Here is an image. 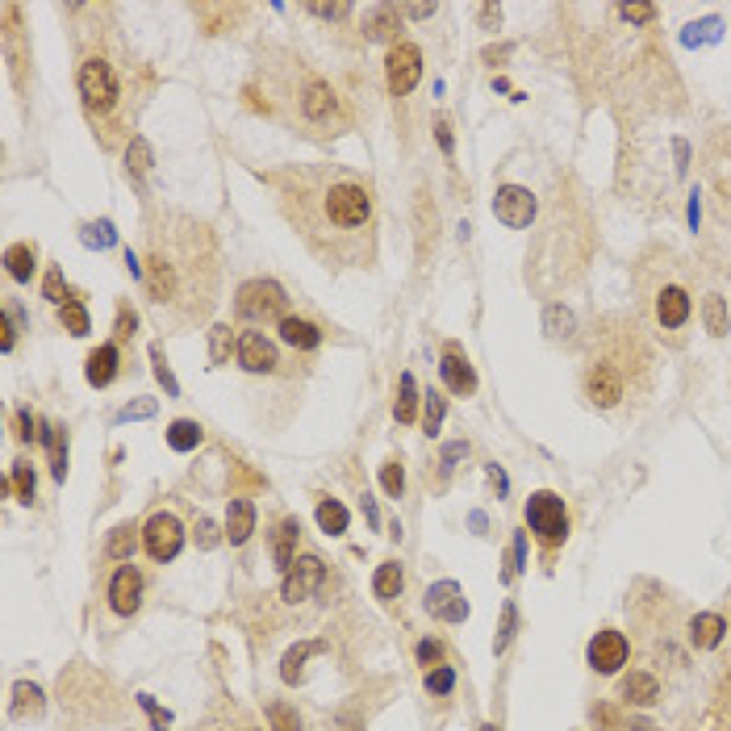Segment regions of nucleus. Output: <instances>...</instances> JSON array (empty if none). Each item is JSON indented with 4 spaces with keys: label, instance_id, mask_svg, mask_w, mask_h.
I'll return each instance as SVG.
<instances>
[{
    "label": "nucleus",
    "instance_id": "nucleus-1",
    "mask_svg": "<svg viewBox=\"0 0 731 731\" xmlns=\"http://www.w3.org/2000/svg\"><path fill=\"white\" fill-rule=\"evenodd\" d=\"M322 218L338 230H360L368 226L372 218V197L368 188L356 185V180H335V185L322 193Z\"/></svg>",
    "mask_w": 731,
    "mask_h": 731
},
{
    "label": "nucleus",
    "instance_id": "nucleus-2",
    "mask_svg": "<svg viewBox=\"0 0 731 731\" xmlns=\"http://www.w3.org/2000/svg\"><path fill=\"white\" fill-rule=\"evenodd\" d=\"M234 309L247 322H268V318L284 322V289L276 280H247L239 289V297H234Z\"/></svg>",
    "mask_w": 731,
    "mask_h": 731
},
{
    "label": "nucleus",
    "instance_id": "nucleus-3",
    "mask_svg": "<svg viewBox=\"0 0 731 731\" xmlns=\"http://www.w3.org/2000/svg\"><path fill=\"white\" fill-rule=\"evenodd\" d=\"M527 523H531V531L547 547H556V544H565V535H568V510L556 493H535L531 502H527Z\"/></svg>",
    "mask_w": 731,
    "mask_h": 731
},
{
    "label": "nucleus",
    "instance_id": "nucleus-4",
    "mask_svg": "<svg viewBox=\"0 0 731 731\" xmlns=\"http://www.w3.org/2000/svg\"><path fill=\"white\" fill-rule=\"evenodd\" d=\"M80 97H84L88 109H113V100H118V80H113L109 63L105 59H88L84 67H80Z\"/></svg>",
    "mask_w": 731,
    "mask_h": 731
},
{
    "label": "nucleus",
    "instance_id": "nucleus-5",
    "mask_svg": "<svg viewBox=\"0 0 731 731\" xmlns=\"http://www.w3.org/2000/svg\"><path fill=\"white\" fill-rule=\"evenodd\" d=\"M142 544H147V552H151V560H176L180 556V544H185V527H180V518L176 514H155L151 523L142 527Z\"/></svg>",
    "mask_w": 731,
    "mask_h": 731
},
{
    "label": "nucleus",
    "instance_id": "nucleus-6",
    "mask_svg": "<svg viewBox=\"0 0 731 731\" xmlns=\"http://www.w3.org/2000/svg\"><path fill=\"white\" fill-rule=\"evenodd\" d=\"M384 71H389V92H394V97L414 92L418 76H422V55H418V46L414 43H397L394 51H389Z\"/></svg>",
    "mask_w": 731,
    "mask_h": 731
},
{
    "label": "nucleus",
    "instance_id": "nucleus-7",
    "mask_svg": "<svg viewBox=\"0 0 731 731\" xmlns=\"http://www.w3.org/2000/svg\"><path fill=\"white\" fill-rule=\"evenodd\" d=\"M493 214H498V222H506L510 230L531 226V218H535V197H531V188H518V185L498 188V197H493Z\"/></svg>",
    "mask_w": 731,
    "mask_h": 731
},
{
    "label": "nucleus",
    "instance_id": "nucleus-8",
    "mask_svg": "<svg viewBox=\"0 0 731 731\" xmlns=\"http://www.w3.org/2000/svg\"><path fill=\"white\" fill-rule=\"evenodd\" d=\"M322 577H327V568H322V560L318 556H301V560H293V568L284 573V602H301V598H309V593L322 585Z\"/></svg>",
    "mask_w": 731,
    "mask_h": 731
},
{
    "label": "nucleus",
    "instance_id": "nucleus-9",
    "mask_svg": "<svg viewBox=\"0 0 731 731\" xmlns=\"http://www.w3.org/2000/svg\"><path fill=\"white\" fill-rule=\"evenodd\" d=\"M142 602V573L134 565H121L109 581V606L118 614H134Z\"/></svg>",
    "mask_w": 731,
    "mask_h": 731
},
{
    "label": "nucleus",
    "instance_id": "nucleus-10",
    "mask_svg": "<svg viewBox=\"0 0 731 731\" xmlns=\"http://www.w3.org/2000/svg\"><path fill=\"white\" fill-rule=\"evenodd\" d=\"M426 611L435 619H448V622H464L469 619V602L460 598V585L456 581H439L426 590Z\"/></svg>",
    "mask_w": 731,
    "mask_h": 731
},
{
    "label": "nucleus",
    "instance_id": "nucleus-11",
    "mask_svg": "<svg viewBox=\"0 0 731 731\" xmlns=\"http://www.w3.org/2000/svg\"><path fill=\"white\" fill-rule=\"evenodd\" d=\"M590 665L598 673H619V665H627V640L622 631H598L590 640Z\"/></svg>",
    "mask_w": 731,
    "mask_h": 731
},
{
    "label": "nucleus",
    "instance_id": "nucleus-12",
    "mask_svg": "<svg viewBox=\"0 0 731 731\" xmlns=\"http://www.w3.org/2000/svg\"><path fill=\"white\" fill-rule=\"evenodd\" d=\"M439 372H443V381H448L451 394L460 397H469L472 389H477V372H472V364L464 360V351L451 343L448 351H443V364H439Z\"/></svg>",
    "mask_w": 731,
    "mask_h": 731
},
{
    "label": "nucleus",
    "instance_id": "nucleus-13",
    "mask_svg": "<svg viewBox=\"0 0 731 731\" xmlns=\"http://www.w3.org/2000/svg\"><path fill=\"white\" fill-rule=\"evenodd\" d=\"M239 364L247 372H272L276 368V347L260 335V330H247V335L239 338Z\"/></svg>",
    "mask_w": 731,
    "mask_h": 731
},
{
    "label": "nucleus",
    "instance_id": "nucleus-14",
    "mask_svg": "<svg viewBox=\"0 0 731 731\" xmlns=\"http://www.w3.org/2000/svg\"><path fill=\"white\" fill-rule=\"evenodd\" d=\"M585 394H590L593 405H614L622 397V381H619V372L614 368H593L590 372V381H585Z\"/></svg>",
    "mask_w": 731,
    "mask_h": 731
},
{
    "label": "nucleus",
    "instance_id": "nucleus-15",
    "mask_svg": "<svg viewBox=\"0 0 731 731\" xmlns=\"http://www.w3.org/2000/svg\"><path fill=\"white\" fill-rule=\"evenodd\" d=\"M255 531V506L247 498H234L230 502V514H226V539L230 544H247Z\"/></svg>",
    "mask_w": 731,
    "mask_h": 731
},
{
    "label": "nucleus",
    "instance_id": "nucleus-16",
    "mask_svg": "<svg viewBox=\"0 0 731 731\" xmlns=\"http://www.w3.org/2000/svg\"><path fill=\"white\" fill-rule=\"evenodd\" d=\"M113 372H118V347H113V343H100V347L92 351V356H88L84 376H88V384L105 389V384L113 381Z\"/></svg>",
    "mask_w": 731,
    "mask_h": 731
},
{
    "label": "nucleus",
    "instance_id": "nucleus-17",
    "mask_svg": "<svg viewBox=\"0 0 731 731\" xmlns=\"http://www.w3.org/2000/svg\"><path fill=\"white\" fill-rule=\"evenodd\" d=\"M280 338L289 343V347H297V351H314L318 343H322V330H318L314 322H306V318H284Z\"/></svg>",
    "mask_w": 731,
    "mask_h": 731
},
{
    "label": "nucleus",
    "instance_id": "nucleus-18",
    "mask_svg": "<svg viewBox=\"0 0 731 731\" xmlns=\"http://www.w3.org/2000/svg\"><path fill=\"white\" fill-rule=\"evenodd\" d=\"M147 289H151L155 301H167L176 289V276H172V263L164 260V252H155L151 260H147Z\"/></svg>",
    "mask_w": 731,
    "mask_h": 731
},
{
    "label": "nucleus",
    "instance_id": "nucleus-19",
    "mask_svg": "<svg viewBox=\"0 0 731 731\" xmlns=\"http://www.w3.org/2000/svg\"><path fill=\"white\" fill-rule=\"evenodd\" d=\"M301 109H306V118H314V121H330V113L338 109V100L327 84H318L314 80V84L306 88V97H301Z\"/></svg>",
    "mask_w": 731,
    "mask_h": 731
},
{
    "label": "nucleus",
    "instance_id": "nucleus-20",
    "mask_svg": "<svg viewBox=\"0 0 731 731\" xmlns=\"http://www.w3.org/2000/svg\"><path fill=\"white\" fill-rule=\"evenodd\" d=\"M656 318H660L665 327H681L689 318V297L681 293V289H665V293L656 297Z\"/></svg>",
    "mask_w": 731,
    "mask_h": 731
},
{
    "label": "nucleus",
    "instance_id": "nucleus-21",
    "mask_svg": "<svg viewBox=\"0 0 731 731\" xmlns=\"http://www.w3.org/2000/svg\"><path fill=\"white\" fill-rule=\"evenodd\" d=\"M297 531H301V523L297 518H284L280 527H276V539H272V556H276V568H293V547H297Z\"/></svg>",
    "mask_w": 731,
    "mask_h": 731
},
{
    "label": "nucleus",
    "instance_id": "nucleus-22",
    "mask_svg": "<svg viewBox=\"0 0 731 731\" xmlns=\"http://www.w3.org/2000/svg\"><path fill=\"white\" fill-rule=\"evenodd\" d=\"M314 652H327V644H322V640H309V644H297V648H289V652H284L280 677L289 681V686H297V681H301V665H306V656H314Z\"/></svg>",
    "mask_w": 731,
    "mask_h": 731
},
{
    "label": "nucleus",
    "instance_id": "nucleus-23",
    "mask_svg": "<svg viewBox=\"0 0 731 731\" xmlns=\"http://www.w3.org/2000/svg\"><path fill=\"white\" fill-rule=\"evenodd\" d=\"M723 631H727V622H723L719 614H698V619L689 622V640H694V648H715L723 640Z\"/></svg>",
    "mask_w": 731,
    "mask_h": 731
},
{
    "label": "nucleus",
    "instance_id": "nucleus-24",
    "mask_svg": "<svg viewBox=\"0 0 731 731\" xmlns=\"http://www.w3.org/2000/svg\"><path fill=\"white\" fill-rule=\"evenodd\" d=\"M622 694L631 702H640V707H652L656 698H660V686H656L652 673H631L627 681H622Z\"/></svg>",
    "mask_w": 731,
    "mask_h": 731
},
{
    "label": "nucleus",
    "instance_id": "nucleus-25",
    "mask_svg": "<svg viewBox=\"0 0 731 731\" xmlns=\"http://www.w3.org/2000/svg\"><path fill=\"white\" fill-rule=\"evenodd\" d=\"M402 585H405V577H402V565L397 560H389V565H381L376 568V577H372V590H376V598H397L402 593Z\"/></svg>",
    "mask_w": 731,
    "mask_h": 731
},
{
    "label": "nucleus",
    "instance_id": "nucleus-26",
    "mask_svg": "<svg viewBox=\"0 0 731 731\" xmlns=\"http://www.w3.org/2000/svg\"><path fill=\"white\" fill-rule=\"evenodd\" d=\"M394 414H397V422H414V414H418V389H414V376L410 372H402V381H397Z\"/></svg>",
    "mask_w": 731,
    "mask_h": 731
},
{
    "label": "nucleus",
    "instance_id": "nucleus-27",
    "mask_svg": "<svg viewBox=\"0 0 731 731\" xmlns=\"http://www.w3.org/2000/svg\"><path fill=\"white\" fill-rule=\"evenodd\" d=\"M318 527H322L327 535H343L347 531V506L335 502V498L318 502Z\"/></svg>",
    "mask_w": 731,
    "mask_h": 731
},
{
    "label": "nucleus",
    "instance_id": "nucleus-28",
    "mask_svg": "<svg viewBox=\"0 0 731 731\" xmlns=\"http://www.w3.org/2000/svg\"><path fill=\"white\" fill-rule=\"evenodd\" d=\"M13 715H43V689L30 686V681H17L13 686Z\"/></svg>",
    "mask_w": 731,
    "mask_h": 731
},
{
    "label": "nucleus",
    "instance_id": "nucleus-29",
    "mask_svg": "<svg viewBox=\"0 0 731 731\" xmlns=\"http://www.w3.org/2000/svg\"><path fill=\"white\" fill-rule=\"evenodd\" d=\"M368 38L372 43H384V38H394V30H397V9L394 5H381V9H372V17H368Z\"/></svg>",
    "mask_w": 731,
    "mask_h": 731
},
{
    "label": "nucleus",
    "instance_id": "nucleus-30",
    "mask_svg": "<svg viewBox=\"0 0 731 731\" xmlns=\"http://www.w3.org/2000/svg\"><path fill=\"white\" fill-rule=\"evenodd\" d=\"M167 443H172V451H193L201 443V426L193 418H180L167 426Z\"/></svg>",
    "mask_w": 731,
    "mask_h": 731
},
{
    "label": "nucleus",
    "instance_id": "nucleus-31",
    "mask_svg": "<svg viewBox=\"0 0 731 731\" xmlns=\"http://www.w3.org/2000/svg\"><path fill=\"white\" fill-rule=\"evenodd\" d=\"M5 263H9L13 280H30V276H33V247H30V242H17V247H9V252H5Z\"/></svg>",
    "mask_w": 731,
    "mask_h": 731
},
{
    "label": "nucleus",
    "instance_id": "nucleus-32",
    "mask_svg": "<svg viewBox=\"0 0 731 731\" xmlns=\"http://www.w3.org/2000/svg\"><path fill=\"white\" fill-rule=\"evenodd\" d=\"M134 547H138V535H134V527H118V531L109 535V544H105V552H109L113 560H130Z\"/></svg>",
    "mask_w": 731,
    "mask_h": 731
},
{
    "label": "nucleus",
    "instance_id": "nucleus-33",
    "mask_svg": "<svg viewBox=\"0 0 731 731\" xmlns=\"http://www.w3.org/2000/svg\"><path fill=\"white\" fill-rule=\"evenodd\" d=\"M59 314H63V327H67V335L84 338L88 330H92V322H88V309L80 306V301H67V306H59Z\"/></svg>",
    "mask_w": 731,
    "mask_h": 731
},
{
    "label": "nucleus",
    "instance_id": "nucleus-34",
    "mask_svg": "<svg viewBox=\"0 0 731 731\" xmlns=\"http://www.w3.org/2000/svg\"><path fill=\"white\" fill-rule=\"evenodd\" d=\"M702 314H707V330H710V335H727V306H723V297H719V293H710V297H707Z\"/></svg>",
    "mask_w": 731,
    "mask_h": 731
},
{
    "label": "nucleus",
    "instance_id": "nucleus-35",
    "mask_svg": "<svg viewBox=\"0 0 731 731\" xmlns=\"http://www.w3.org/2000/svg\"><path fill=\"white\" fill-rule=\"evenodd\" d=\"M230 327H214L209 330V364H226V356H230Z\"/></svg>",
    "mask_w": 731,
    "mask_h": 731
},
{
    "label": "nucleus",
    "instance_id": "nucleus-36",
    "mask_svg": "<svg viewBox=\"0 0 731 731\" xmlns=\"http://www.w3.org/2000/svg\"><path fill=\"white\" fill-rule=\"evenodd\" d=\"M268 719H272V731H301V723H297V710L284 707V702H272V707H268Z\"/></svg>",
    "mask_w": 731,
    "mask_h": 731
},
{
    "label": "nucleus",
    "instance_id": "nucleus-37",
    "mask_svg": "<svg viewBox=\"0 0 731 731\" xmlns=\"http://www.w3.org/2000/svg\"><path fill=\"white\" fill-rule=\"evenodd\" d=\"M451 686H456V673H451L448 665L426 669V689H431V694H451Z\"/></svg>",
    "mask_w": 731,
    "mask_h": 731
},
{
    "label": "nucleus",
    "instance_id": "nucleus-38",
    "mask_svg": "<svg viewBox=\"0 0 731 731\" xmlns=\"http://www.w3.org/2000/svg\"><path fill=\"white\" fill-rule=\"evenodd\" d=\"M43 293H46V301H55V306H67V284H63V272H59V268H51V272H46Z\"/></svg>",
    "mask_w": 731,
    "mask_h": 731
},
{
    "label": "nucleus",
    "instance_id": "nucleus-39",
    "mask_svg": "<svg viewBox=\"0 0 731 731\" xmlns=\"http://www.w3.org/2000/svg\"><path fill=\"white\" fill-rule=\"evenodd\" d=\"M126 159H130V172L142 176L147 167H151V147H147V138H134L130 151H126Z\"/></svg>",
    "mask_w": 731,
    "mask_h": 731
},
{
    "label": "nucleus",
    "instance_id": "nucleus-40",
    "mask_svg": "<svg viewBox=\"0 0 731 731\" xmlns=\"http://www.w3.org/2000/svg\"><path fill=\"white\" fill-rule=\"evenodd\" d=\"M381 485H384V493H389V498H402V489H405V472H402V464H397V460L381 469Z\"/></svg>",
    "mask_w": 731,
    "mask_h": 731
},
{
    "label": "nucleus",
    "instance_id": "nucleus-41",
    "mask_svg": "<svg viewBox=\"0 0 731 731\" xmlns=\"http://www.w3.org/2000/svg\"><path fill=\"white\" fill-rule=\"evenodd\" d=\"M422 426H426V435H435L439 426H443V397H439V394H431V397H426Z\"/></svg>",
    "mask_w": 731,
    "mask_h": 731
},
{
    "label": "nucleus",
    "instance_id": "nucleus-42",
    "mask_svg": "<svg viewBox=\"0 0 731 731\" xmlns=\"http://www.w3.org/2000/svg\"><path fill=\"white\" fill-rule=\"evenodd\" d=\"M151 360H155V376H159V384L167 389V397H176L180 389H176V381H172V368H167V360H164V347H151Z\"/></svg>",
    "mask_w": 731,
    "mask_h": 731
},
{
    "label": "nucleus",
    "instance_id": "nucleus-43",
    "mask_svg": "<svg viewBox=\"0 0 731 731\" xmlns=\"http://www.w3.org/2000/svg\"><path fill=\"white\" fill-rule=\"evenodd\" d=\"M13 485H17V498L30 502L33 498V469L30 464H17V469H13Z\"/></svg>",
    "mask_w": 731,
    "mask_h": 731
},
{
    "label": "nucleus",
    "instance_id": "nucleus-44",
    "mask_svg": "<svg viewBox=\"0 0 731 731\" xmlns=\"http://www.w3.org/2000/svg\"><path fill=\"white\" fill-rule=\"evenodd\" d=\"M544 322H547V330H552V335H568V330H573V314H568V309H560V306L547 309Z\"/></svg>",
    "mask_w": 731,
    "mask_h": 731
},
{
    "label": "nucleus",
    "instance_id": "nucleus-45",
    "mask_svg": "<svg viewBox=\"0 0 731 731\" xmlns=\"http://www.w3.org/2000/svg\"><path fill=\"white\" fill-rule=\"evenodd\" d=\"M138 702H142V710H147V715H151L155 731L172 727V715H167V710H159V707H155V698H151V694H138Z\"/></svg>",
    "mask_w": 731,
    "mask_h": 731
},
{
    "label": "nucleus",
    "instance_id": "nucleus-46",
    "mask_svg": "<svg viewBox=\"0 0 731 731\" xmlns=\"http://www.w3.org/2000/svg\"><path fill=\"white\" fill-rule=\"evenodd\" d=\"M84 242H88V247H109V242H113V226H109V222H100V226H88V230H84Z\"/></svg>",
    "mask_w": 731,
    "mask_h": 731
},
{
    "label": "nucleus",
    "instance_id": "nucleus-47",
    "mask_svg": "<svg viewBox=\"0 0 731 731\" xmlns=\"http://www.w3.org/2000/svg\"><path fill=\"white\" fill-rule=\"evenodd\" d=\"M418 660H422L426 669H439V660H443V644H435V640H422V644H418Z\"/></svg>",
    "mask_w": 731,
    "mask_h": 731
},
{
    "label": "nucleus",
    "instance_id": "nucleus-48",
    "mask_svg": "<svg viewBox=\"0 0 731 731\" xmlns=\"http://www.w3.org/2000/svg\"><path fill=\"white\" fill-rule=\"evenodd\" d=\"M218 539H222L218 523H214V518H197V544L201 547H218Z\"/></svg>",
    "mask_w": 731,
    "mask_h": 731
},
{
    "label": "nucleus",
    "instance_id": "nucleus-49",
    "mask_svg": "<svg viewBox=\"0 0 731 731\" xmlns=\"http://www.w3.org/2000/svg\"><path fill=\"white\" fill-rule=\"evenodd\" d=\"M510 635H514V606H506V611H502V631H498V644H493V648L502 652V648L510 644Z\"/></svg>",
    "mask_w": 731,
    "mask_h": 731
},
{
    "label": "nucleus",
    "instance_id": "nucleus-50",
    "mask_svg": "<svg viewBox=\"0 0 731 731\" xmlns=\"http://www.w3.org/2000/svg\"><path fill=\"white\" fill-rule=\"evenodd\" d=\"M155 414V402H134V405H126V410H121V422H130V418H151Z\"/></svg>",
    "mask_w": 731,
    "mask_h": 731
},
{
    "label": "nucleus",
    "instance_id": "nucleus-51",
    "mask_svg": "<svg viewBox=\"0 0 731 731\" xmlns=\"http://www.w3.org/2000/svg\"><path fill=\"white\" fill-rule=\"evenodd\" d=\"M134 327H138V318H134V309H126V306H121V309H118V335H121V338H130V335H134Z\"/></svg>",
    "mask_w": 731,
    "mask_h": 731
},
{
    "label": "nucleus",
    "instance_id": "nucleus-52",
    "mask_svg": "<svg viewBox=\"0 0 731 731\" xmlns=\"http://www.w3.org/2000/svg\"><path fill=\"white\" fill-rule=\"evenodd\" d=\"M622 17L627 22H648L652 17V5H622Z\"/></svg>",
    "mask_w": 731,
    "mask_h": 731
},
{
    "label": "nucleus",
    "instance_id": "nucleus-53",
    "mask_svg": "<svg viewBox=\"0 0 731 731\" xmlns=\"http://www.w3.org/2000/svg\"><path fill=\"white\" fill-rule=\"evenodd\" d=\"M314 13L318 17H347L351 5H314Z\"/></svg>",
    "mask_w": 731,
    "mask_h": 731
},
{
    "label": "nucleus",
    "instance_id": "nucleus-54",
    "mask_svg": "<svg viewBox=\"0 0 731 731\" xmlns=\"http://www.w3.org/2000/svg\"><path fill=\"white\" fill-rule=\"evenodd\" d=\"M405 17H418V22H426V17H431V13H435V5H405Z\"/></svg>",
    "mask_w": 731,
    "mask_h": 731
},
{
    "label": "nucleus",
    "instance_id": "nucleus-55",
    "mask_svg": "<svg viewBox=\"0 0 731 731\" xmlns=\"http://www.w3.org/2000/svg\"><path fill=\"white\" fill-rule=\"evenodd\" d=\"M0 351H13V327H9V314L0 318Z\"/></svg>",
    "mask_w": 731,
    "mask_h": 731
},
{
    "label": "nucleus",
    "instance_id": "nucleus-56",
    "mask_svg": "<svg viewBox=\"0 0 731 731\" xmlns=\"http://www.w3.org/2000/svg\"><path fill=\"white\" fill-rule=\"evenodd\" d=\"M498 17H502V9H498V5H485V9H480V22H485V25H493Z\"/></svg>",
    "mask_w": 731,
    "mask_h": 731
},
{
    "label": "nucleus",
    "instance_id": "nucleus-57",
    "mask_svg": "<svg viewBox=\"0 0 731 731\" xmlns=\"http://www.w3.org/2000/svg\"><path fill=\"white\" fill-rule=\"evenodd\" d=\"M435 134H439V147H443V151H451V130H448V126H443V121H439V126H435Z\"/></svg>",
    "mask_w": 731,
    "mask_h": 731
},
{
    "label": "nucleus",
    "instance_id": "nucleus-58",
    "mask_svg": "<svg viewBox=\"0 0 731 731\" xmlns=\"http://www.w3.org/2000/svg\"><path fill=\"white\" fill-rule=\"evenodd\" d=\"M364 514H368V518H372V527H376V506H372V498H368V493H364Z\"/></svg>",
    "mask_w": 731,
    "mask_h": 731
},
{
    "label": "nucleus",
    "instance_id": "nucleus-59",
    "mask_svg": "<svg viewBox=\"0 0 731 731\" xmlns=\"http://www.w3.org/2000/svg\"><path fill=\"white\" fill-rule=\"evenodd\" d=\"M480 731H498V727H493V723H489V727H480Z\"/></svg>",
    "mask_w": 731,
    "mask_h": 731
}]
</instances>
